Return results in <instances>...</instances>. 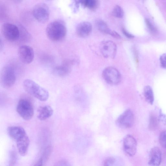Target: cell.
Masks as SVG:
<instances>
[{
	"instance_id": "1",
	"label": "cell",
	"mask_w": 166,
	"mask_h": 166,
	"mask_svg": "<svg viewBox=\"0 0 166 166\" xmlns=\"http://www.w3.org/2000/svg\"><path fill=\"white\" fill-rule=\"evenodd\" d=\"M67 28L64 23L61 21H54L47 25L46 33L48 38L53 41L63 40L66 36Z\"/></svg>"
},
{
	"instance_id": "2",
	"label": "cell",
	"mask_w": 166,
	"mask_h": 166,
	"mask_svg": "<svg viewBox=\"0 0 166 166\" xmlns=\"http://www.w3.org/2000/svg\"><path fill=\"white\" fill-rule=\"evenodd\" d=\"M23 87L28 94L40 101H45L48 99V91L32 80H25L23 82Z\"/></svg>"
},
{
	"instance_id": "3",
	"label": "cell",
	"mask_w": 166,
	"mask_h": 166,
	"mask_svg": "<svg viewBox=\"0 0 166 166\" xmlns=\"http://www.w3.org/2000/svg\"><path fill=\"white\" fill-rule=\"evenodd\" d=\"M16 111L26 120L31 119L34 114V107L32 102L26 98H22L18 102Z\"/></svg>"
},
{
	"instance_id": "4",
	"label": "cell",
	"mask_w": 166,
	"mask_h": 166,
	"mask_svg": "<svg viewBox=\"0 0 166 166\" xmlns=\"http://www.w3.org/2000/svg\"><path fill=\"white\" fill-rule=\"evenodd\" d=\"M1 83L3 87L9 88L14 85L16 80V74L14 67L6 65L3 67L1 72Z\"/></svg>"
},
{
	"instance_id": "5",
	"label": "cell",
	"mask_w": 166,
	"mask_h": 166,
	"mask_svg": "<svg viewBox=\"0 0 166 166\" xmlns=\"http://www.w3.org/2000/svg\"><path fill=\"white\" fill-rule=\"evenodd\" d=\"M32 12L35 19L39 22L45 23L48 21L50 12L48 6L45 3L37 4L34 7Z\"/></svg>"
},
{
	"instance_id": "6",
	"label": "cell",
	"mask_w": 166,
	"mask_h": 166,
	"mask_svg": "<svg viewBox=\"0 0 166 166\" xmlns=\"http://www.w3.org/2000/svg\"><path fill=\"white\" fill-rule=\"evenodd\" d=\"M2 32L5 38L10 41H14L19 38L20 30L14 24L5 23L2 27Z\"/></svg>"
},
{
	"instance_id": "7",
	"label": "cell",
	"mask_w": 166,
	"mask_h": 166,
	"mask_svg": "<svg viewBox=\"0 0 166 166\" xmlns=\"http://www.w3.org/2000/svg\"><path fill=\"white\" fill-rule=\"evenodd\" d=\"M103 76L107 83L111 85L119 84L121 79L119 71L115 67H107L103 70Z\"/></svg>"
},
{
	"instance_id": "8",
	"label": "cell",
	"mask_w": 166,
	"mask_h": 166,
	"mask_svg": "<svg viewBox=\"0 0 166 166\" xmlns=\"http://www.w3.org/2000/svg\"><path fill=\"white\" fill-rule=\"evenodd\" d=\"M134 115L132 111L128 109L119 116L116 123L119 127L123 128L131 127L134 124Z\"/></svg>"
},
{
	"instance_id": "9",
	"label": "cell",
	"mask_w": 166,
	"mask_h": 166,
	"mask_svg": "<svg viewBox=\"0 0 166 166\" xmlns=\"http://www.w3.org/2000/svg\"><path fill=\"white\" fill-rule=\"evenodd\" d=\"M18 56L22 62L26 64L31 63L34 58V52L33 48L27 45L21 46L18 51Z\"/></svg>"
},
{
	"instance_id": "10",
	"label": "cell",
	"mask_w": 166,
	"mask_h": 166,
	"mask_svg": "<svg viewBox=\"0 0 166 166\" xmlns=\"http://www.w3.org/2000/svg\"><path fill=\"white\" fill-rule=\"evenodd\" d=\"M117 47L113 41H105L102 42L100 45V51L104 57L113 59L116 55Z\"/></svg>"
},
{
	"instance_id": "11",
	"label": "cell",
	"mask_w": 166,
	"mask_h": 166,
	"mask_svg": "<svg viewBox=\"0 0 166 166\" xmlns=\"http://www.w3.org/2000/svg\"><path fill=\"white\" fill-rule=\"evenodd\" d=\"M123 148L127 154L133 156L136 154L137 148V143L136 139L132 135H128L123 141Z\"/></svg>"
},
{
	"instance_id": "12",
	"label": "cell",
	"mask_w": 166,
	"mask_h": 166,
	"mask_svg": "<svg viewBox=\"0 0 166 166\" xmlns=\"http://www.w3.org/2000/svg\"><path fill=\"white\" fill-rule=\"evenodd\" d=\"M162 161V153L159 148L156 147L151 149L150 155L149 166H159Z\"/></svg>"
},
{
	"instance_id": "13",
	"label": "cell",
	"mask_w": 166,
	"mask_h": 166,
	"mask_svg": "<svg viewBox=\"0 0 166 166\" xmlns=\"http://www.w3.org/2000/svg\"><path fill=\"white\" fill-rule=\"evenodd\" d=\"M7 131L10 137L16 141L27 135L24 129L20 126L9 127Z\"/></svg>"
},
{
	"instance_id": "14",
	"label": "cell",
	"mask_w": 166,
	"mask_h": 166,
	"mask_svg": "<svg viewBox=\"0 0 166 166\" xmlns=\"http://www.w3.org/2000/svg\"><path fill=\"white\" fill-rule=\"evenodd\" d=\"M92 26L90 23L84 22L79 23L77 27L76 31L77 34L81 38L88 36L91 33Z\"/></svg>"
},
{
	"instance_id": "15",
	"label": "cell",
	"mask_w": 166,
	"mask_h": 166,
	"mask_svg": "<svg viewBox=\"0 0 166 166\" xmlns=\"http://www.w3.org/2000/svg\"><path fill=\"white\" fill-rule=\"evenodd\" d=\"M17 148L20 154L25 156L27 153L30 143L29 139L27 135L16 141Z\"/></svg>"
},
{
	"instance_id": "16",
	"label": "cell",
	"mask_w": 166,
	"mask_h": 166,
	"mask_svg": "<svg viewBox=\"0 0 166 166\" xmlns=\"http://www.w3.org/2000/svg\"><path fill=\"white\" fill-rule=\"evenodd\" d=\"M53 110L48 105L41 106L38 111V118L41 121L45 120L51 117L53 115Z\"/></svg>"
},
{
	"instance_id": "17",
	"label": "cell",
	"mask_w": 166,
	"mask_h": 166,
	"mask_svg": "<svg viewBox=\"0 0 166 166\" xmlns=\"http://www.w3.org/2000/svg\"><path fill=\"white\" fill-rule=\"evenodd\" d=\"M71 65L70 62H67L62 65L57 66L54 70V74L60 77L67 76L71 71Z\"/></svg>"
},
{
	"instance_id": "18",
	"label": "cell",
	"mask_w": 166,
	"mask_h": 166,
	"mask_svg": "<svg viewBox=\"0 0 166 166\" xmlns=\"http://www.w3.org/2000/svg\"><path fill=\"white\" fill-rule=\"evenodd\" d=\"M104 166H125L123 160L117 157H109L104 163Z\"/></svg>"
},
{
	"instance_id": "19",
	"label": "cell",
	"mask_w": 166,
	"mask_h": 166,
	"mask_svg": "<svg viewBox=\"0 0 166 166\" xmlns=\"http://www.w3.org/2000/svg\"><path fill=\"white\" fill-rule=\"evenodd\" d=\"M96 26L98 30L103 33L111 35L113 30L109 28L107 24L104 21L99 20L96 21Z\"/></svg>"
},
{
	"instance_id": "20",
	"label": "cell",
	"mask_w": 166,
	"mask_h": 166,
	"mask_svg": "<svg viewBox=\"0 0 166 166\" xmlns=\"http://www.w3.org/2000/svg\"><path fill=\"white\" fill-rule=\"evenodd\" d=\"M144 93L145 99L147 102L152 105L154 101V96L151 87L149 85L146 86L144 88Z\"/></svg>"
},
{
	"instance_id": "21",
	"label": "cell",
	"mask_w": 166,
	"mask_h": 166,
	"mask_svg": "<svg viewBox=\"0 0 166 166\" xmlns=\"http://www.w3.org/2000/svg\"><path fill=\"white\" fill-rule=\"evenodd\" d=\"M79 2L85 7L92 10L95 9L98 4V1L96 0H83Z\"/></svg>"
},
{
	"instance_id": "22",
	"label": "cell",
	"mask_w": 166,
	"mask_h": 166,
	"mask_svg": "<svg viewBox=\"0 0 166 166\" xmlns=\"http://www.w3.org/2000/svg\"><path fill=\"white\" fill-rule=\"evenodd\" d=\"M158 120L155 115L151 114L150 116L149 128L152 130H155L158 126Z\"/></svg>"
},
{
	"instance_id": "23",
	"label": "cell",
	"mask_w": 166,
	"mask_h": 166,
	"mask_svg": "<svg viewBox=\"0 0 166 166\" xmlns=\"http://www.w3.org/2000/svg\"><path fill=\"white\" fill-rule=\"evenodd\" d=\"M113 14L117 18H121L123 16L124 13L123 10L120 6L116 5L113 9Z\"/></svg>"
},
{
	"instance_id": "24",
	"label": "cell",
	"mask_w": 166,
	"mask_h": 166,
	"mask_svg": "<svg viewBox=\"0 0 166 166\" xmlns=\"http://www.w3.org/2000/svg\"><path fill=\"white\" fill-rule=\"evenodd\" d=\"M145 22L147 27L151 33L153 34H156L158 33L157 29L153 25L149 19H146Z\"/></svg>"
},
{
	"instance_id": "25",
	"label": "cell",
	"mask_w": 166,
	"mask_h": 166,
	"mask_svg": "<svg viewBox=\"0 0 166 166\" xmlns=\"http://www.w3.org/2000/svg\"><path fill=\"white\" fill-rule=\"evenodd\" d=\"M160 144L164 148H166V131H162L160 134L159 138Z\"/></svg>"
},
{
	"instance_id": "26",
	"label": "cell",
	"mask_w": 166,
	"mask_h": 166,
	"mask_svg": "<svg viewBox=\"0 0 166 166\" xmlns=\"http://www.w3.org/2000/svg\"><path fill=\"white\" fill-rule=\"evenodd\" d=\"M17 160V155L16 153L14 151H12L10 153V164L14 165V164Z\"/></svg>"
},
{
	"instance_id": "27",
	"label": "cell",
	"mask_w": 166,
	"mask_h": 166,
	"mask_svg": "<svg viewBox=\"0 0 166 166\" xmlns=\"http://www.w3.org/2000/svg\"><path fill=\"white\" fill-rule=\"evenodd\" d=\"M54 166H71V165L68 162L65 160H61L55 163Z\"/></svg>"
},
{
	"instance_id": "28",
	"label": "cell",
	"mask_w": 166,
	"mask_h": 166,
	"mask_svg": "<svg viewBox=\"0 0 166 166\" xmlns=\"http://www.w3.org/2000/svg\"><path fill=\"white\" fill-rule=\"evenodd\" d=\"M160 63L161 67L166 69V53L163 54L160 58Z\"/></svg>"
},
{
	"instance_id": "29",
	"label": "cell",
	"mask_w": 166,
	"mask_h": 166,
	"mask_svg": "<svg viewBox=\"0 0 166 166\" xmlns=\"http://www.w3.org/2000/svg\"><path fill=\"white\" fill-rule=\"evenodd\" d=\"M122 32L124 35L128 38H134V36L128 32L124 28L122 29Z\"/></svg>"
},
{
	"instance_id": "30",
	"label": "cell",
	"mask_w": 166,
	"mask_h": 166,
	"mask_svg": "<svg viewBox=\"0 0 166 166\" xmlns=\"http://www.w3.org/2000/svg\"><path fill=\"white\" fill-rule=\"evenodd\" d=\"M159 119L160 121L163 122L164 125L166 124V116L164 114L160 113L159 116Z\"/></svg>"
},
{
	"instance_id": "31",
	"label": "cell",
	"mask_w": 166,
	"mask_h": 166,
	"mask_svg": "<svg viewBox=\"0 0 166 166\" xmlns=\"http://www.w3.org/2000/svg\"><path fill=\"white\" fill-rule=\"evenodd\" d=\"M43 160L42 158L39 159L34 166H43Z\"/></svg>"
}]
</instances>
